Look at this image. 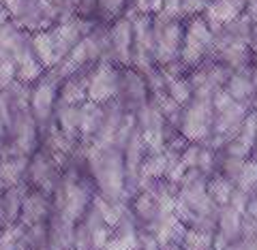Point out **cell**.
Instances as JSON below:
<instances>
[{"instance_id": "obj_4", "label": "cell", "mask_w": 257, "mask_h": 250, "mask_svg": "<svg viewBox=\"0 0 257 250\" xmlns=\"http://www.w3.org/2000/svg\"><path fill=\"white\" fill-rule=\"evenodd\" d=\"M214 109L210 96L193 94L180 114V131L187 141H204L212 135Z\"/></svg>"}, {"instance_id": "obj_19", "label": "cell", "mask_w": 257, "mask_h": 250, "mask_svg": "<svg viewBox=\"0 0 257 250\" xmlns=\"http://www.w3.org/2000/svg\"><path fill=\"white\" fill-rule=\"evenodd\" d=\"M54 120H56V128L67 135L69 139L77 141L79 139V105H64L58 103L54 111Z\"/></svg>"}, {"instance_id": "obj_17", "label": "cell", "mask_w": 257, "mask_h": 250, "mask_svg": "<svg viewBox=\"0 0 257 250\" xmlns=\"http://www.w3.org/2000/svg\"><path fill=\"white\" fill-rule=\"evenodd\" d=\"M0 47H3L7 54H11V58H13L15 54H20L26 50V47H30V32L22 30L13 20H9L7 24L0 26Z\"/></svg>"}, {"instance_id": "obj_9", "label": "cell", "mask_w": 257, "mask_h": 250, "mask_svg": "<svg viewBox=\"0 0 257 250\" xmlns=\"http://www.w3.org/2000/svg\"><path fill=\"white\" fill-rule=\"evenodd\" d=\"M244 7H246V0H208L202 18L210 26V30L216 32L223 26H227L229 22L238 20L244 13Z\"/></svg>"}, {"instance_id": "obj_11", "label": "cell", "mask_w": 257, "mask_h": 250, "mask_svg": "<svg viewBox=\"0 0 257 250\" xmlns=\"http://www.w3.org/2000/svg\"><path fill=\"white\" fill-rule=\"evenodd\" d=\"M146 79L138 71H120V84H118V94L116 101L128 107V105H144L146 103Z\"/></svg>"}, {"instance_id": "obj_30", "label": "cell", "mask_w": 257, "mask_h": 250, "mask_svg": "<svg viewBox=\"0 0 257 250\" xmlns=\"http://www.w3.org/2000/svg\"><path fill=\"white\" fill-rule=\"evenodd\" d=\"M11 20V15H9V11H7V7L0 3V26H3V24H7Z\"/></svg>"}, {"instance_id": "obj_12", "label": "cell", "mask_w": 257, "mask_h": 250, "mask_svg": "<svg viewBox=\"0 0 257 250\" xmlns=\"http://www.w3.org/2000/svg\"><path fill=\"white\" fill-rule=\"evenodd\" d=\"M26 192H28L26 182L15 184V186H7L0 192V224H3V229L11 227V224H18L22 201L26 197Z\"/></svg>"}, {"instance_id": "obj_16", "label": "cell", "mask_w": 257, "mask_h": 250, "mask_svg": "<svg viewBox=\"0 0 257 250\" xmlns=\"http://www.w3.org/2000/svg\"><path fill=\"white\" fill-rule=\"evenodd\" d=\"M86 73H75L71 77H64L60 86H58V103L64 105H82L88 101V82H86Z\"/></svg>"}, {"instance_id": "obj_13", "label": "cell", "mask_w": 257, "mask_h": 250, "mask_svg": "<svg viewBox=\"0 0 257 250\" xmlns=\"http://www.w3.org/2000/svg\"><path fill=\"white\" fill-rule=\"evenodd\" d=\"M13 62H15V82H20L24 86H32L41 79L47 71L43 69V64L35 58L30 47H26L24 52L15 54L13 56Z\"/></svg>"}, {"instance_id": "obj_33", "label": "cell", "mask_w": 257, "mask_h": 250, "mask_svg": "<svg viewBox=\"0 0 257 250\" xmlns=\"http://www.w3.org/2000/svg\"><path fill=\"white\" fill-rule=\"evenodd\" d=\"M0 231H3V224H0Z\"/></svg>"}, {"instance_id": "obj_27", "label": "cell", "mask_w": 257, "mask_h": 250, "mask_svg": "<svg viewBox=\"0 0 257 250\" xmlns=\"http://www.w3.org/2000/svg\"><path fill=\"white\" fill-rule=\"evenodd\" d=\"M15 82V62L13 58L0 60V92L7 90Z\"/></svg>"}, {"instance_id": "obj_14", "label": "cell", "mask_w": 257, "mask_h": 250, "mask_svg": "<svg viewBox=\"0 0 257 250\" xmlns=\"http://www.w3.org/2000/svg\"><path fill=\"white\" fill-rule=\"evenodd\" d=\"M30 50L35 54V58L43 64L45 71H52L58 64V56H56V47H54V39H52V30H39L30 35Z\"/></svg>"}, {"instance_id": "obj_2", "label": "cell", "mask_w": 257, "mask_h": 250, "mask_svg": "<svg viewBox=\"0 0 257 250\" xmlns=\"http://www.w3.org/2000/svg\"><path fill=\"white\" fill-rule=\"evenodd\" d=\"M214 54V32L202 15L189 18L182 30V47L178 62L184 69H197Z\"/></svg>"}, {"instance_id": "obj_23", "label": "cell", "mask_w": 257, "mask_h": 250, "mask_svg": "<svg viewBox=\"0 0 257 250\" xmlns=\"http://www.w3.org/2000/svg\"><path fill=\"white\" fill-rule=\"evenodd\" d=\"M184 250H210L212 248V235L208 231H187L182 237Z\"/></svg>"}, {"instance_id": "obj_8", "label": "cell", "mask_w": 257, "mask_h": 250, "mask_svg": "<svg viewBox=\"0 0 257 250\" xmlns=\"http://www.w3.org/2000/svg\"><path fill=\"white\" fill-rule=\"evenodd\" d=\"M133 50V24L128 18H118L109 24V54L107 60L118 64L120 69L131 67Z\"/></svg>"}, {"instance_id": "obj_28", "label": "cell", "mask_w": 257, "mask_h": 250, "mask_svg": "<svg viewBox=\"0 0 257 250\" xmlns=\"http://www.w3.org/2000/svg\"><path fill=\"white\" fill-rule=\"evenodd\" d=\"M69 5H71V11H73V15L94 20L96 0H69Z\"/></svg>"}, {"instance_id": "obj_6", "label": "cell", "mask_w": 257, "mask_h": 250, "mask_svg": "<svg viewBox=\"0 0 257 250\" xmlns=\"http://www.w3.org/2000/svg\"><path fill=\"white\" fill-rule=\"evenodd\" d=\"M58 86L60 82L52 73H45L37 84L30 86V99H28V109L32 118L37 120L39 128L52 122L56 105H58Z\"/></svg>"}, {"instance_id": "obj_15", "label": "cell", "mask_w": 257, "mask_h": 250, "mask_svg": "<svg viewBox=\"0 0 257 250\" xmlns=\"http://www.w3.org/2000/svg\"><path fill=\"white\" fill-rule=\"evenodd\" d=\"M28 158L20 154H0V182L7 186L24 184L28 171Z\"/></svg>"}, {"instance_id": "obj_24", "label": "cell", "mask_w": 257, "mask_h": 250, "mask_svg": "<svg viewBox=\"0 0 257 250\" xmlns=\"http://www.w3.org/2000/svg\"><path fill=\"white\" fill-rule=\"evenodd\" d=\"M208 195H210L216 203H227L231 201V184L225 177H214V180L208 184Z\"/></svg>"}, {"instance_id": "obj_3", "label": "cell", "mask_w": 257, "mask_h": 250, "mask_svg": "<svg viewBox=\"0 0 257 250\" xmlns=\"http://www.w3.org/2000/svg\"><path fill=\"white\" fill-rule=\"evenodd\" d=\"M54 190H56V205H58L56 216H60L62 220L71 224H75L86 214V209L92 205V192L88 188V184L79 180V175H75V171L64 173Z\"/></svg>"}, {"instance_id": "obj_7", "label": "cell", "mask_w": 257, "mask_h": 250, "mask_svg": "<svg viewBox=\"0 0 257 250\" xmlns=\"http://www.w3.org/2000/svg\"><path fill=\"white\" fill-rule=\"evenodd\" d=\"M58 163L60 158L54 156L50 150H37L35 154L28 158V171L26 177L37 190L50 192L56 188V184L60 180V171H58Z\"/></svg>"}, {"instance_id": "obj_22", "label": "cell", "mask_w": 257, "mask_h": 250, "mask_svg": "<svg viewBox=\"0 0 257 250\" xmlns=\"http://www.w3.org/2000/svg\"><path fill=\"white\" fill-rule=\"evenodd\" d=\"M128 5H131V0H96L94 18L103 24H111L114 20L122 18Z\"/></svg>"}, {"instance_id": "obj_21", "label": "cell", "mask_w": 257, "mask_h": 250, "mask_svg": "<svg viewBox=\"0 0 257 250\" xmlns=\"http://www.w3.org/2000/svg\"><path fill=\"white\" fill-rule=\"evenodd\" d=\"M163 75H165V94L170 96L172 101L178 103L180 107H184L193 96V88L189 84V79L180 77V75H167L165 71H163Z\"/></svg>"}, {"instance_id": "obj_25", "label": "cell", "mask_w": 257, "mask_h": 250, "mask_svg": "<svg viewBox=\"0 0 257 250\" xmlns=\"http://www.w3.org/2000/svg\"><path fill=\"white\" fill-rule=\"evenodd\" d=\"M128 9H133L138 15H150V18H155L163 9V0H131Z\"/></svg>"}, {"instance_id": "obj_18", "label": "cell", "mask_w": 257, "mask_h": 250, "mask_svg": "<svg viewBox=\"0 0 257 250\" xmlns=\"http://www.w3.org/2000/svg\"><path fill=\"white\" fill-rule=\"evenodd\" d=\"M101 120H103V105H96L90 101L82 103L79 105V137L90 143L94 135L99 133Z\"/></svg>"}, {"instance_id": "obj_1", "label": "cell", "mask_w": 257, "mask_h": 250, "mask_svg": "<svg viewBox=\"0 0 257 250\" xmlns=\"http://www.w3.org/2000/svg\"><path fill=\"white\" fill-rule=\"evenodd\" d=\"M88 165L101 190V199L116 201L124 188V165L116 146L88 143Z\"/></svg>"}, {"instance_id": "obj_5", "label": "cell", "mask_w": 257, "mask_h": 250, "mask_svg": "<svg viewBox=\"0 0 257 250\" xmlns=\"http://www.w3.org/2000/svg\"><path fill=\"white\" fill-rule=\"evenodd\" d=\"M88 82V101L96 105H107L116 99L120 84V67L109 60L94 62L86 73Z\"/></svg>"}, {"instance_id": "obj_20", "label": "cell", "mask_w": 257, "mask_h": 250, "mask_svg": "<svg viewBox=\"0 0 257 250\" xmlns=\"http://www.w3.org/2000/svg\"><path fill=\"white\" fill-rule=\"evenodd\" d=\"M246 69H242V71H238V73H234V75H229V79H227V94L234 99L236 103H242L244 105V101L246 99H251V96L255 94L253 90H255V84H253V79H251V73H244Z\"/></svg>"}, {"instance_id": "obj_29", "label": "cell", "mask_w": 257, "mask_h": 250, "mask_svg": "<svg viewBox=\"0 0 257 250\" xmlns=\"http://www.w3.org/2000/svg\"><path fill=\"white\" fill-rule=\"evenodd\" d=\"M206 5H208V0H180L182 18L189 20V18H195V15H202Z\"/></svg>"}, {"instance_id": "obj_10", "label": "cell", "mask_w": 257, "mask_h": 250, "mask_svg": "<svg viewBox=\"0 0 257 250\" xmlns=\"http://www.w3.org/2000/svg\"><path fill=\"white\" fill-rule=\"evenodd\" d=\"M52 212V201L47 197V192L43 190H30L26 192V197L22 201V209H20V220L24 229L28 227H37L47 220V216Z\"/></svg>"}, {"instance_id": "obj_31", "label": "cell", "mask_w": 257, "mask_h": 250, "mask_svg": "<svg viewBox=\"0 0 257 250\" xmlns=\"http://www.w3.org/2000/svg\"><path fill=\"white\" fill-rule=\"evenodd\" d=\"M167 250H178V248H176V246H172V248H167Z\"/></svg>"}, {"instance_id": "obj_26", "label": "cell", "mask_w": 257, "mask_h": 250, "mask_svg": "<svg viewBox=\"0 0 257 250\" xmlns=\"http://www.w3.org/2000/svg\"><path fill=\"white\" fill-rule=\"evenodd\" d=\"M238 182H240V188H242L244 192L255 188L257 186V163H246V165L240 167Z\"/></svg>"}, {"instance_id": "obj_32", "label": "cell", "mask_w": 257, "mask_h": 250, "mask_svg": "<svg viewBox=\"0 0 257 250\" xmlns=\"http://www.w3.org/2000/svg\"><path fill=\"white\" fill-rule=\"evenodd\" d=\"M69 250H79V248H77V246H73V248H69Z\"/></svg>"}]
</instances>
